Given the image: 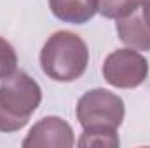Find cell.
<instances>
[{"instance_id": "6da1fadb", "label": "cell", "mask_w": 150, "mask_h": 148, "mask_svg": "<svg viewBox=\"0 0 150 148\" xmlns=\"http://www.w3.org/2000/svg\"><path fill=\"white\" fill-rule=\"evenodd\" d=\"M89 49L74 32L61 30L45 40L40 51L42 72L56 82H74L86 73Z\"/></svg>"}, {"instance_id": "7a4b0ae2", "label": "cell", "mask_w": 150, "mask_h": 148, "mask_svg": "<svg viewBox=\"0 0 150 148\" xmlns=\"http://www.w3.org/2000/svg\"><path fill=\"white\" fill-rule=\"evenodd\" d=\"M42 101V89L26 72H14L0 84V132L23 129Z\"/></svg>"}, {"instance_id": "3957f363", "label": "cell", "mask_w": 150, "mask_h": 148, "mask_svg": "<svg viewBox=\"0 0 150 148\" xmlns=\"http://www.w3.org/2000/svg\"><path fill=\"white\" fill-rule=\"evenodd\" d=\"M77 120L86 127H112L119 129L122 125L126 106L120 96L112 91L96 87L87 91L77 101Z\"/></svg>"}, {"instance_id": "277c9868", "label": "cell", "mask_w": 150, "mask_h": 148, "mask_svg": "<svg viewBox=\"0 0 150 148\" xmlns=\"http://www.w3.org/2000/svg\"><path fill=\"white\" fill-rule=\"evenodd\" d=\"M103 78L117 89H134L149 77V61L136 49L124 47L110 52L103 63Z\"/></svg>"}, {"instance_id": "5b68a950", "label": "cell", "mask_w": 150, "mask_h": 148, "mask_svg": "<svg viewBox=\"0 0 150 148\" xmlns=\"http://www.w3.org/2000/svg\"><path fill=\"white\" fill-rule=\"evenodd\" d=\"M75 145L72 125L61 117H44L28 131L23 148H72Z\"/></svg>"}, {"instance_id": "8992f818", "label": "cell", "mask_w": 150, "mask_h": 148, "mask_svg": "<svg viewBox=\"0 0 150 148\" xmlns=\"http://www.w3.org/2000/svg\"><path fill=\"white\" fill-rule=\"evenodd\" d=\"M49 9L63 23L84 25L98 12V0H49Z\"/></svg>"}, {"instance_id": "52a82bcc", "label": "cell", "mask_w": 150, "mask_h": 148, "mask_svg": "<svg viewBox=\"0 0 150 148\" xmlns=\"http://www.w3.org/2000/svg\"><path fill=\"white\" fill-rule=\"evenodd\" d=\"M117 35L122 44L136 51H150V28L142 16L131 14L127 18L117 19Z\"/></svg>"}, {"instance_id": "ba28073f", "label": "cell", "mask_w": 150, "mask_h": 148, "mask_svg": "<svg viewBox=\"0 0 150 148\" xmlns=\"http://www.w3.org/2000/svg\"><path fill=\"white\" fill-rule=\"evenodd\" d=\"M120 145L117 129L112 127H86L77 141L80 148H117Z\"/></svg>"}, {"instance_id": "9c48e42d", "label": "cell", "mask_w": 150, "mask_h": 148, "mask_svg": "<svg viewBox=\"0 0 150 148\" xmlns=\"http://www.w3.org/2000/svg\"><path fill=\"white\" fill-rule=\"evenodd\" d=\"M145 0H98V12L107 19H122L134 14Z\"/></svg>"}, {"instance_id": "30bf717a", "label": "cell", "mask_w": 150, "mask_h": 148, "mask_svg": "<svg viewBox=\"0 0 150 148\" xmlns=\"http://www.w3.org/2000/svg\"><path fill=\"white\" fill-rule=\"evenodd\" d=\"M18 66V54L11 42H7L4 37H0V80L11 77L16 72Z\"/></svg>"}, {"instance_id": "8fae6325", "label": "cell", "mask_w": 150, "mask_h": 148, "mask_svg": "<svg viewBox=\"0 0 150 148\" xmlns=\"http://www.w3.org/2000/svg\"><path fill=\"white\" fill-rule=\"evenodd\" d=\"M142 18L147 23V26L150 28V0H145L142 5Z\"/></svg>"}]
</instances>
